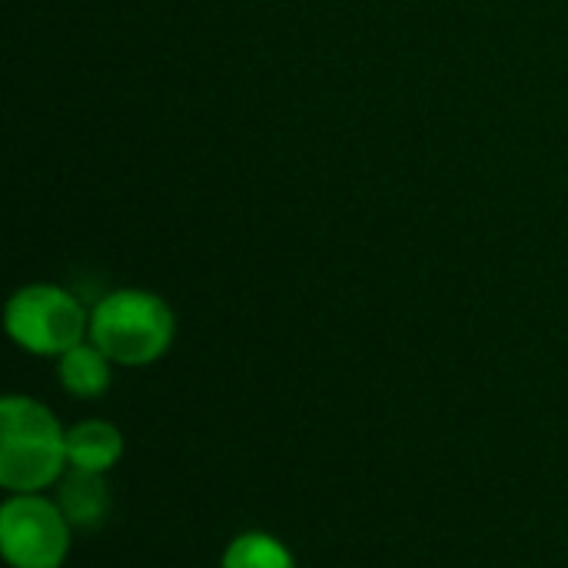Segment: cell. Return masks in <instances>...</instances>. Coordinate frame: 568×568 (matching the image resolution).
Masks as SVG:
<instances>
[{
  "label": "cell",
  "instance_id": "5",
  "mask_svg": "<svg viewBox=\"0 0 568 568\" xmlns=\"http://www.w3.org/2000/svg\"><path fill=\"white\" fill-rule=\"evenodd\" d=\"M123 456V436L106 419H83L67 429V466L106 476Z\"/></svg>",
  "mask_w": 568,
  "mask_h": 568
},
{
  "label": "cell",
  "instance_id": "3",
  "mask_svg": "<svg viewBox=\"0 0 568 568\" xmlns=\"http://www.w3.org/2000/svg\"><path fill=\"white\" fill-rule=\"evenodd\" d=\"M10 339L37 356H63L90 333V316L80 300L60 286L37 283L10 296L3 313Z\"/></svg>",
  "mask_w": 568,
  "mask_h": 568
},
{
  "label": "cell",
  "instance_id": "6",
  "mask_svg": "<svg viewBox=\"0 0 568 568\" xmlns=\"http://www.w3.org/2000/svg\"><path fill=\"white\" fill-rule=\"evenodd\" d=\"M57 506L63 509L73 529H97L110 513V493H106L103 476L70 469V476L60 483Z\"/></svg>",
  "mask_w": 568,
  "mask_h": 568
},
{
  "label": "cell",
  "instance_id": "2",
  "mask_svg": "<svg viewBox=\"0 0 568 568\" xmlns=\"http://www.w3.org/2000/svg\"><path fill=\"white\" fill-rule=\"evenodd\" d=\"M170 306L143 290H116L90 313V343L120 366H150L173 343Z\"/></svg>",
  "mask_w": 568,
  "mask_h": 568
},
{
  "label": "cell",
  "instance_id": "8",
  "mask_svg": "<svg viewBox=\"0 0 568 568\" xmlns=\"http://www.w3.org/2000/svg\"><path fill=\"white\" fill-rule=\"evenodd\" d=\"M223 568H296V562L280 539L266 532H243L226 546Z\"/></svg>",
  "mask_w": 568,
  "mask_h": 568
},
{
  "label": "cell",
  "instance_id": "7",
  "mask_svg": "<svg viewBox=\"0 0 568 568\" xmlns=\"http://www.w3.org/2000/svg\"><path fill=\"white\" fill-rule=\"evenodd\" d=\"M110 363L97 343H80L60 356V383L77 399H97L110 389Z\"/></svg>",
  "mask_w": 568,
  "mask_h": 568
},
{
  "label": "cell",
  "instance_id": "1",
  "mask_svg": "<svg viewBox=\"0 0 568 568\" xmlns=\"http://www.w3.org/2000/svg\"><path fill=\"white\" fill-rule=\"evenodd\" d=\"M67 429L30 396H3L0 403V486L7 493H43L63 476Z\"/></svg>",
  "mask_w": 568,
  "mask_h": 568
},
{
  "label": "cell",
  "instance_id": "4",
  "mask_svg": "<svg viewBox=\"0 0 568 568\" xmlns=\"http://www.w3.org/2000/svg\"><path fill=\"white\" fill-rule=\"evenodd\" d=\"M63 509L40 493H13L0 506V552L13 568H60L70 552Z\"/></svg>",
  "mask_w": 568,
  "mask_h": 568
}]
</instances>
